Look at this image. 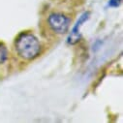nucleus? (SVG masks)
<instances>
[{
    "label": "nucleus",
    "mask_w": 123,
    "mask_h": 123,
    "mask_svg": "<svg viewBox=\"0 0 123 123\" xmlns=\"http://www.w3.org/2000/svg\"><path fill=\"white\" fill-rule=\"evenodd\" d=\"M15 50L18 57L25 61L38 58L42 52V45L39 39L29 31L20 32L14 42Z\"/></svg>",
    "instance_id": "1"
},
{
    "label": "nucleus",
    "mask_w": 123,
    "mask_h": 123,
    "mask_svg": "<svg viewBox=\"0 0 123 123\" xmlns=\"http://www.w3.org/2000/svg\"><path fill=\"white\" fill-rule=\"evenodd\" d=\"M89 18H90V12L89 11H85L82 14H80L79 18L77 19V21L73 25L71 31H70V34L67 38V43L69 45H76L80 41V39H81L80 28L83 25V23H85Z\"/></svg>",
    "instance_id": "3"
},
{
    "label": "nucleus",
    "mask_w": 123,
    "mask_h": 123,
    "mask_svg": "<svg viewBox=\"0 0 123 123\" xmlns=\"http://www.w3.org/2000/svg\"><path fill=\"white\" fill-rule=\"evenodd\" d=\"M122 3V0H109L108 3H107V6L109 8H118Z\"/></svg>",
    "instance_id": "5"
},
{
    "label": "nucleus",
    "mask_w": 123,
    "mask_h": 123,
    "mask_svg": "<svg viewBox=\"0 0 123 123\" xmlns=\"http://www.w3.org/2000/svg\"><path fill=\"white\" fill-rule=\"evenodd\" d=\"M71 21V18L62 12H52L48 16L47 18L49 29L53 33L58 35H63L68 32Z\"/></svg>",
    "instance_id": "2"
},
{
    "label": "nucleus",
    "mask_w": 123,
    "mask_h": 123,
    "mask_svg": "<svg viewBox=\"0 0 123 123\" xmlns=\"http://www.w3.org/2000/svg\"><path fill=\"white\" fill-rule=\"evenodd\" d=\"M8 59H9V49L3 42H0V65L5 64L8 61Z\"/></svg>",
    "instance_id": "4"
}]
</instances>
